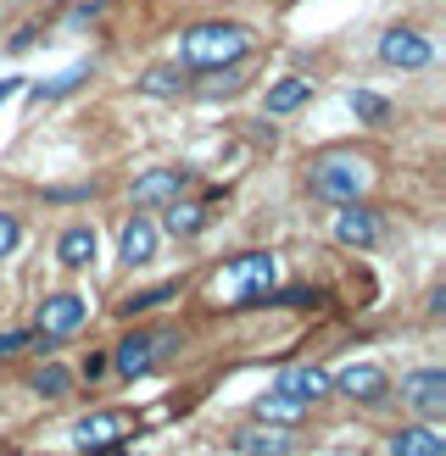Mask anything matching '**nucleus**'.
Returning a JSON list of instances; mask_svg holds the SVG:
<instances>
[{
	"label": "nucleus",
	"mask_w": 446,
	"mask_h": 456,
	"mask_svg": "<svg viewBox=\"0 0 446 456\" xmlns=\"http://www.w3.org/2000/svg\"><path fill=\"white\" fill-rule=\"evenodd\" d=\"M34 346V334H22V329H6V334H0V362H12V356H22V351H29Z\"/></svg>",
	"instance_id": "nucleus-25"
},
{
	"label": "nucleus",
	"mask_w": 446,
	"mask_h": 456,
	"mask_svg": "<svg viewBox=\"0 0 446 456\" xmlns=\"http://www.w3.org/2000/svg\"><path fill=\"white\" fill-rule=\"evenodd\" d=\"M128 412H89L84 423H78V445H84V456L89 451H101V445H112V440H123L128 435Z\"/></svg>",
	"instance_id": "nucleus-15"
},
{
	"label": "nucleus",
	"mask_w": 446,
	"mask_h": 456,
	"mask_svg": "<svg viewBox=\"0 0 446 456\" xmlns=\"http://www.w3.org/2000/svg\"><path fill=\"white\" fill-rule=\"evenodd\" d=\"M351 111H357L363 123H385V118H391V101L374 95V89H351Z\"/></svg>",
	"instance_id": "nucleus-24"
},
{
	"label": "nucleus",
	"mask_w": 446,
	"mask_h": 456,
	"mask_svg": "<svg viewBox=\"0 0 446 456\" xmlns=\"http://www.w3.org/2000/svg\"><path fill=\"white\" fill-rule=\"evenodd\" d=\"M312 101V78H279L268 89V118H285V111H296Z\"/></svg>",
	"instance_id": "nucleus-17"
},
{
	"label": "nucleus",
	"mask_w": 446,
	"mask_h": 456,
	"mask_svg": "<svg viewBox=\"0 0 446 456\" xmlns=\"http://www.w3.org/2000/svg\"><path fill=\"white\" fill-rule=\"evenodd\" d=\"M84 317H89V301H84V295H73V289H56V295H45V301H39V312H34V329H39V334H51V339H62V334L84 329Z\"/></svg>",
	"instance_id": "nucleus-6"
},
{
	"label": "nucleus",
	"mask_w": 446,
	"mask_h": 456,
	"mask_svg": "<svg viewBox=\"0 0 446 456\" xmlns=\"http://www.w3.org/2000/svg\"><path fill=\"white\" fill-rule=\"evenodd\" d=\"M212 289L229 295L235 306H262L268 289H274V256H262V250H245V256H235V262L212 279Z\"/></svg>",
	"instance_id": "nucleus-4"
},
{
	"label": "nucleus",
	"mask_w": 446,
	"mask_h": 456,
	"mask_svg": "<svg viewBox=\"0 0 446 456\" xmlns=\"http://www.w3.org/2000/svg\"><path fill=\"white\" fill-rule=\"evenodd\" d=\"M274 390L290 395V401H301V406H312V401L329 395V373H324V368H285V373L274 379Z\"/></svg>",
	"instance_id": "nucleus-13"
},
{
	"label": "nucleus",
	"mask_w": 446,
	"mask_h": 456,
	"mask_svg": "<svg viewBox=\"0 0 446 456\" xmlns=\"http://www.w3.org/2000/svg\"><path fill=\"white\" fill-rule=\"evenodd\" d=\"M145 95H185V73L178 67H151V73L140 78Z\"/></svg>",
	"instance_id": "nucleus-21"
},
{
	"label": "nucleus",
	"mask_w": 446,
	"mask_h": 456,
	"mask_svg": "<svg viewBox=\"0 0 446 456\" xmlns=\"http://www.w3.org/2000/svg\"><path fill=\"white\" fill-rule=\"evenodd\" d=\"M56 262L62 267H89V262H95V228H67V234L56 240Z\"/></svg>",
	"instance_id": "nucleus-16"
},
{
	"label": "nucleus",
	"mask_w": 446,
	"mask_h": 456,
	"mask_svg": "<svg viewBox=\"0 0 446 456\" xmlns=\"http://www.w3.org/2000/svg\"><path fill=\"white\" fill-rule=\"evenodd\" d=\"M268 301H279V306H318V295H312V289H285V295H268Z\"/></svg>",
	"instance_id": "nucleus-27"
},
{
	"label": "nucleus",
	"mask_w": 446,
	"mask_h": 456,
	"mask_svg": "<svg viewBox=\"0 0 446 456\" xmlns=\"http://www.w3.org/2000/svg\"><path fill=\"white\" fill-rule=\"evenodd\" d=\"M178 295V284H156V289H140V295H128V301H118V312L123 317H134V312H156L162 301H173Z\"/></svg>",
	"instance_id": "nucleus-22"
},
{
	"label": "nucleus",
	"mask_w": 446,
	"mask_h": 456,
	"mask_svg": "<svg viewBox=\"0 0 446 456\" xmlns=\"http://www.w3.org/2000/svg\"><path fill=\"white\" fill-rule=\"evenodd\" d=\"M391 456H446V435L435 423H408V428H396L391 435Z\"/></svg>",
	"instance_id": "nucleus-12"
},
{
	"label": "nucleus",
	"mask_w": 446,
	"mask_h": 456,
	"mask_svg": "<svg viewBox=\"0 0 446 456\" xmlns=\"http://www.w3.org/2000/svg\"><path fill=\"white\" fill-rule=\"evenodd\" d=\"M12 95H17V78H0V106H6Z\"/></svg>",
	"instance_id": "nucleus-28"
},
{
	"label": "nucleus",
	"mask_w": 446,
	"mask_h": 456,
	"mask_svg": "<svg viewBox=\"0 0 446 456\" xmlns=\"http://www.w3.org/2000/svg\"><path fill=\"white\" fill-rule=\"evenodd\" d=\"M368 178H374V167L363 162V156H351V151H329V156H318V162L307 167V190L318 195V200H357L368 190Z\"/></svg>",
	"instance_id": "nucleus-2"
},
{
	"label": "nucleus",
	"mask_w": 446,
	"mask_h": 456,
	"mask_svg": "<svg viewBox=\"0 0 446 456\" xmlns=\"http://www.w3.org/2000/svg\"><path fill=\"white\" fill-rule=\"evenodd\" d=\"M329 390H341V395L363 401V406H379L385 390H391V379H385V368H374V362H357V368H341L329 379Z\"/></svg>",
	"instance_id": "nucleus-10"
},
{
	"label": "nucleus",
	"mask_w": 446,
	"mask_h": 456,
	"mask_svg": "<svg viewBox=\"0 0 446 456\" xmlns=\"http://www.w3.org/2000/svg\"><path fill=\"white\" fill-rule=\"evenodd\" d=\"M118 250H123V262H128V267H145V262L156 256V223L134 212V217L123 223V234H118Z\"/></svg>",
	"instance_id": "nucleus-14"
},
{
	"label": "nucleus",
	"mask_w": 446,
	"mask_h": 456,
	"mask_svg": "<svg viewBox=\"0 0 446 456\" xmlns=\"http://www.w3.org/2000/svg\"><path fill=\"white\" fill-rule=\"evenodd\" d=\"M245 51H252V34H245L240 22H195V28H185V39H178V61H185L190 73L235 67Z\"/></svg>",
	"instance_id": "nucleus-1"
},
{
	"label": "nucleus",
	"mask_w": 446,
	"mask_h": 456,
	"mask_svg": "<svg viewBox=\"0 0 446 456\" xmlns=\"http://www.w3.org/2000/svg\"><path fill=\"white\" fill-rule=\"evenodd\" d=\"M401 401H408L424 423L446 418V373H441V368H413V373H401Z\"/></svg>",
	"instance_id": "nucleus-5"
},
{
	"label": "nucleus",
	"mask_w": 446,
	"mask_h": 456,
	"mask_svg": "<svg viewBox=\"0 0 446 456\" xmlns=\"http://www.w3.org/2000/svg\"><path fill=\"white\" fill-rule=\"evenodd\" d=\"M178 346H185V334L178 329H134L118 339V351H112V368H118L123 379H145L156 362H168Z\"/></svg>",
	"instance_id": "nucleus-3"
},
{
	"label": "nucleus",
	"mask_w": 446,
	"mask_h": 456,
	"mask_svg": "<svg viewBox=\"0 0 446 456\" xmlns=\"http://www.w3.org/2000/svg\"><path fill=\"white\" fill-rule=\"evenodd\" d=\"M185 184H190L185 167H151V173L134 178L128 200H134L140 212H151V207H168V200H178V195H185Z\"/></svg>",
	"instance_id": "nucleus-7"
},
{
	"label": "nucleus",
	"mask_w": 446,
	"mask_h": 456,
	"mask_svg": "<svg viewBox=\"0 0 446 456\" xmlns=\"http://www.w3.org/2000/svg\"><path fill=\"white\" fill-rule=\"evenodd\" d=\"M334 245H346V250H374V245H379V212L357 207V200H341V212H334Z\"/></svg>",
	"instance_id": "nucleus-9"
},
{
	"label": "nucleus",
	"mask_w": 446,
	"mask_h": 456,
	"mask_svg": "<svg viewBox=\"0 0 446 456\" xmlns=\"http://www.w3.org/2000/svg\"><path fill=\"white\" fill-rule=\"evenodd\" d=\"M29 390H34V395H45V401H62L67 390H73V373H67L62 362H45V368L29 379Z\"/></svg>",
	"instance_id": "nucleus-20"
},
{
	"label": "nucleus",
	"mask_w": 446,
	"mask_h": 456,
	"mask_svg": "<svg viewBox=\"0 0 446 456\" xmlns=\"http://www.w3.org/2000/svg\"><path fill=\"white\" fill-rule=\"evenodd\" d=\"M17 240H22V223H17L12 212H0V256H12Z\"/></svg>",
	"instance_id": "nucleus-26"
},
{
	"label": "nucleus",
	"mask_w": 446,
	"mask_h": 456,
	"mask_svg": "<svg viewBox=\"0 0 446 456\" xmlns=\"http://www.w3.org/2000/svg\"><path fill=\"white\" fill-rule=\"evenodd\" d=\"M101 456H128V451H123V440H112V445H101Z\"/></svg>",
	"instance_id": "nucleus-29"
},
{
	"label": "nucleus",
	"mask_w": 446,
	"mask_h": 456,
	"mask_svg": "<svg viewBox=\"0 0 446 456\" xmlns=\"http://www.w3.org/2000/svg\"><path fill=\"white\" fill-rule=\"evenodd\" d=\"M84 78H89V67H73V73H62V78H51V84H34L29 95H34V101H62V95H73Z\"/></svg>",
	"instance_id": "nucleus-23"
},
{
	"label": "nucleus",
	"mask_w": 446,
	"mask_h": 456,
	"mask_svg": "<svg viewBox=\"0 0 446 456\" xmlns=\"http://www.w3.org/2000/svg\"><path fill=\"white\" fill-rule=\"evenodd\" d=\"M257 418L290 428V423H301V418H307V406H301V401H290V395H279V390H268V395L257 401Z\"/></svg>",
	"instance_id": "nucleus-19"
},
{
	"label": "nucleus",
	"mask_w": 446,
	"mask_h": 456,
	"mask_svg": "<svg viewBox=\"0 0 446 456\" xmlns=\"http://www.w3.org/2000/svg\"><path fill=\"white\" fill-rule=\"evenodd\" d=\"M430 39H424L418 28H391L379 34V61L385 67H401V73H418V67H430Z\"/></svg>",
	"instance_id": "nucleus-8"
},
{
	"label": "nucleus",
	"mask_w": 446,
	"mask_h": 456,
	"mask_svg": "<svg viewBox=\"0 0 446 456\" xmlns=\"http://www.w3.org/2000/svg\"><path fill=\"white\" fill-rule=\"evenodd\" d=\"M235 451L240 456H290V428H279V423L235 428Z\"/></svg>",
	"instance_id": "nucleus-11"
},
{
	"label": "nucleus",
	"mask_w": 446,
	"mask_h": 456,
	"mask_svg": "<svg viewBox=\"0 0 446 456\" xmlns=\"http://www.w3.org/2000/svg\"><path fill=\"white\" fill-rule=\"evenodd\" d=\"M168 234H178V240H190V234H201L207 228V207H195V200H168Z\"/></svg>",
	"instance_id": "nucleus-18"
}]
</instances>
